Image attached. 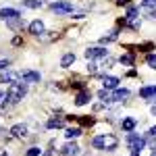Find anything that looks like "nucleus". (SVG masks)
I'll return each instance as SVG.
<instances>
[{
    "label": "nucleus",
    "mask_w": 156,
    "mask_h": 156,
    "mask_svg": "<svg viewBox=\"0 0 156 156\" xmlns=\"http://www.w3.org/2000/svg\"><path fill=\"white\" fill-rule=\"evenodd\" d=\"M121 62L127 65V67H131L133 65V54H123V56H121Z\"/></svg>",
    "instance_id": "nucleus-26"
},
{
    "label": "nucleus",
    "mask_w": 156,
    "mask_h": 156,
    "mask_svg": "<svg viewBox=\"0 0 156 156\" xmlns=\"http://www.w3.org/2000/svg\"><path fill=\"white\" fill-rule=\"evenodd\" d=\"M110 92H112V90H100V92H98V98H100L104 104H106V102H112V98H110Z\"/></svg>",
    "instance_id": "nucleus-22"
},
{
    "label": "nucleus",
    "mask_w": 156,
    "mask_h": 156,
    "mask_svg": "<svg viewBox=\"0 0 156 156\" xmlns=\"http://www.w3.org/2000/svg\"><path fill=\"white\" fill-rule=\"evenodd\" d=\"M25 94H27V83H23V81H15V83H11L9 90H6V96L11 98L12 104H17L19 100H23Z\"/></svg>",
    "instance_id": "nucleus-3"
},
{
    "label": "nucleus",
    "mask_w": 156,
    "mask_h": 156,
    "mask_svg": "<svg viewBox=\"0 0 156 156\" xmlns=\"http://www.w3.org/2000/svg\"><path fill=\"white\" fill-rule=\"evenodd\" d=\"M119 6H129V0H117Z\"/></svg>",
    "instance_id": "nucleus-31"
},
{
    "label": "nucleus",
    "mask_w": 156,
    "mask_h": 156,
    "mask_svg": "<svg viewBox=\"0 0 156 156\" xmlns=\"http://www.w3.org/2000/svg\"><path fill=\"white\" fill-rule=\"evenodd\" d=\"M50 9L56 15H69V12H73V2H69V0H56V2H52Z\"/></svg>",
    "instance_id": "nucleus-4"
},
{
    "label": "nucleus",
    "mask_w": 156,
    "mask_h": 156,
    "mask_svg": "<svg viewBox=\"0 0 156 156\" xmlns=\"http://www.w3.org/2000/svg\"><path fill=\"white\" fill-rule=\"evenodd\" d=\"M142 9H156V0H142Z\"/></svg>",
    "instance_id": "nucleus-28"
},
{
    "label": "nucleus",
    "mask_w": 156,
    "mask_h": 156,
    "mask_svg": "<svg viewBox=\"0 0 156 156\" xmlns=\"http://www.w3.org/2000/svg\"><path fill=\"white\" fill-rule=\"evenodd\" d=\"M2 133H6V131H4V129H0V135H2Z\"/></svg>",
    "instance_id": "nucleus-35"
},
{
    "label": "nucleus",
    "mask_w": 156,
    "mask_h": 156,
    "mask_svg": "<svg viewBox=\"0 0 156 156\" xmlns=\"http://www.w3.org/2000/svg\"><path fill=\"white\" fill-rule=\"evenodd\" d=\"M73 62H75V54H73V52H67V54L60 58V67H62V69H69Z\"/></svg>",
    "instance_id": "nucleus-20"
},
{
    "label": "nucleus",
    "mask_w": 156,
    "mask_h": 156,
    "mask_svg": "<svg viewBox=\"0 0 156 156\" xmlns=\"http://www.w3.org/2000/svg\"><path fill=\"white\" fill-rule=\"evenodd\" d=\"M137 15H140V9H137V6H129L125 19H127V21H135V19H137Z\"/></svg>",
    "instance_id": "nucleus-21"
},
{
    "label": "nucleus",
    "mask_w": 156,
    "mask_h": 156,
    "mask_svg": "<svg viewBox=\"0 0 156 156\" xmlns=\"http://www.w3.org/2000/svg\"><path fill=\"white\" fill-rule=\"evenodd\" d=\"M148 135H150V137H156V125L150 129V131H148Z\"/></svg>",
    "instance_id": "nucleus-32"
},
{
    "label": "nucleus",
    "mask_w": 156,
    "mask_h": 156,
    "mask_svg": "<svg viewBox=\"0 0 156 156\" xmlns=\"http://www.w3.org/2000/svg\"><path fill=\"white\" fill-rule=\"evenodd\" d=\"M135 125H137V119H133V117H125V119L121 121V127H123V131H133L135 129Z\"/></svg>",
    "instance_id": "nucleus-14"
},
{
    "label": "nucleus",
    "mask_w": 156,
    "mask_h": 156,
    "mask_svg": "<svg viewBox=\"0 0 156 156\" xmlns=\"http://www.w3.org/2000/svg\"><path fill=\"white\" fill-rule=\"evenodd\" d=\"M110 98H112V102H125L127 98H129V90L127 87H117V90H112L110 92Z\"/></svg>",
    "instance_id": "nucleus-9"
},
{
    "label": "nucleus",
    "mask_w": 156,
    "mask_h": 156,
    "mask_svg": "<svg viewBox=\"0 0 156 156\" xmlns=\"http://www.w3.org/2000/svg\"><path fill=\"white\" fill-rule=\"evenodd\" d=\"M92 100V94H90V90H81L77 96H75V104L77 106H83V104H87Z\"/></svg>",
    "instance_id": "nucleus-13"
},
{
    "label": "nucleus",
    "mask_w": 156,
    "mask_h": 156,
    "mask_svg": "<svg viewBox=\"0 0 156 156\" xmlns=\"http://www.w3.org/2000/svg\"><path fill=\"white\" fill-rule=\"evenodd\" d=\"M81 135V127H67L65 129V137L67 140H77Z\"/></svg>",
    "instance_id": "nucleus-19"
},
{
    "label": "nucleus",
    "mask_w": 156,
    "mask_h": 156,
    "mask_svg": "<svg viewBox=\"0 0 156 156\" xmlns=\"http://www.w3.org/2000/svg\"><path fill=\"white\" fill-rule=\"evenodd\" d=\"M2 96H4V94H2V92H0V100H2Z\"/></svg>",
    "instance_id": "nucleus-36"
},
{
    "label": "nucleus",
    "mask_w": 156,
    "mask_h": 156,
    "mask_svg": "<svg viewBox=\"0 0 156 156\" xmlns=\"http://www.w3.org/2000/svg\"><path fill=\"white\" fill-rule=\"evenodd\" d=\"M152 115H154V117H156V106H152Z\"/></svg>",
    "instance_id": "nucleus-34"
},
{
    "label": "nucleus",
    "mask_w": 156,
    "mask_h": 156,
    "mask_svg": "<svg viewBox=\"0 0 156 156\" xmlns=\"http://www.w3.org/2000/svg\"><path fill=\"white\" fill-rule=\"evenodd\" d=\"M46 127L48 129H60V127H65V117H52V119H48Z\"/></svg>",
    "instance_id": "nucleus-16"
},
{
    "label": "nucleus",
    "mask_w": 156,
    "mask_h": 156,
    "mask_svg": "<svg viewBox=\"0 0 156 156\" xmlns=\"http://www.w3.org/2000/svg\"><path fill=\"white\" fill-rule=\"evenodd\" d=\"M21 4L27 9H40L42 6V0H21Z\"/></svg>",
    "instance_id": "nucleus-23"
},
{
    "label": "nucleus",
    "mask_w": 156,
    "mask_h": 156,
    "mask_svg": "<svg viewBox=\"0 0 156 156\" xmlns=\"http://www.w3.org/2000/svg\"><path fill=\"white\" fill-rule=\"evenodd\" d=\"M121 83L119 77H115V75H104L102 77V85H104V90H117Z\"/></svg>",
    "instance_id": "nucleus-10"
},
{
    "label": "nucleus",
    "mask_w": 156,
    "mask_h": 156,
    "mask_svg": "<svg viewBox=\"0 0 156 156\" xmlns=\"http://www.w3.org/2000/svg\"><path fill=\"white\" fill-rule=\"evenodd\" d=\"M150 148H152V154L156 156V140H154V142H152V144H150Z\"/></svg>",
    "instance_id": "nucleus-33"
},
{
    "label": "nucleus",
    "mask_w": 156,
    "mask_h": 156,
    "mask_svg": "<svg viewBox=\"0 0 156 156\" xmlns=\"http://www.w3.org/2000/svg\"><path fill=\"white\" fill-rule=\"evenodd\" d=\"M125 142H127L129 150H131V156H140V154H142V150L146 148V137H142L140 133L129 131V135H127Z\"/></svg>",
    "instance_id": "nucleus-2"
},
{
    "label": "nucleus",
    "mask_w": 156,
    "mask_h": 156,
    "mask_svg": "<svg viewBox=\"0 0 156 156\" xmlns=\"http://www.w3.org/2000/svg\"><path fill=\"white\" fill-rule=\"evenodd\" d=\"M92 146H94L96 150L112 152V150H117V146H119V140H117L112 133H102V135H96V137L92 140Z\"/></svg>",
    "instance_id": "nucleus-1"
},
{
    "label": "nucleus",
    "mask_w": 156,
    "mask_h": 156,
    "mask_svg": "<svg viewBox=\"0 0 156 156\" xmlns=\"http://www.w3.org/2000/svg\"><path fill=\"white\" fill-rule=\"evenodd\" d=\"M19 75H21V81H23V83H40V81H42V75L37 71H29V69H27V71H21Z\"/></svg>",
    "instance_id": "nucleus-5"
},
{
    "label": "nucleus",
    "mask_w": 156,
    "mask_h": 156,
    "mask_svg": "<svg viewBox=\"0 0 156 156\" xmlns=\"http://www.w3.org/2000/svg\"><path fill=\"white\" fill-rule=\"evenodd\" d=\"M140 96L144 98L146 102H150V104H154L156 102V85H146L140 90Z\"/></svg>",
    "instance_id": "nucleus-8"
},
{
    "label": "nucleus",
    "mask_w": 156,
    "mask_h": 156,
    "mask_svg": "<svg viewBox=\"0 0 156 156\" xmlns=\"http://www.w3.org/2000/svg\"><path fill=\"white\" fill-rule=\"evenodd\" d=\"M6 25L11 27L12 31H17V29H21V27L25 25V21H23V15H21V17H15V19H9V21H6Z\"/></svg>",
    "instance_id": "nucleus-18"
},
{
    "label": "nucleus",
    "mask_w": 156,
    "mask_h": 156,
    "mask_svg": "<svg viewBox=\"0 0 156 156\" xmlns=\"http://www.w3.org/2000/svg\"><path fill=\"white\" fill-rule=\"evenodd\" d=\"M87 71H90V73H96V65H94V62H90V65H87Z\"/></svg>",
    "instance_id": "nucleus-30"
},
{
    "label": "nucleus",
    "mask_w": 156,
    "mask_h": 156,
    "mask_svg": "<svg viewBox=\"0 0 156 156\" xmlns=\"http://www.w3.org/2000/svg\"><path fill=\"white\" fill-rule=\"evenodd\" d=\"M108 56V50L102 48V46H94V48H87L85 50V58L92 60V58H104Z\"/></svg>",
    "instance_id": "nucleus-6"
},
{
    "label": "nucleus",
    "mask_w": 156,
    "mask_h": 156,
    "mask_svg": "<svg viewBox=\"0 0 156 156\" xmlns=\"http://www.w3.org/2000/svg\"><path fill=\"white\" fill-rule=\"evenodd\" d=\"M21 79V75L15 71H2V75H0V83H15V81H19Z\"/></svg>",
    "instance_id": "nucleus-11"
},
{
    "label": "nucleus",
    "mask_w": 156,
    "mask_h": 156,
    "mask_svg": "<svg viewBox=\"0 0 156 156\" xmlns=\"http://www.w3.org/2000/svg\"><path fill=\"white\" fill-rule=\"evenodd\" d=\"M117 37H119V31L115 29V31H110L108 36H104V37H102V40H100V42H102V44H108V42H115Z\"/></svg>",
    "instance_id": "nucleus-24"
},
{
    "label": "nucleus",
    "mask_w": 156,
    "mask_h": 156,
    "mask_svg": "<svg viewBox=\"0 0 156 156\" xmlns=\"http://www.w3.org/2000/svg\"><path fill=\"white\" fill-rule=\"evenodd\" d=\"M27 156H42V150H40L37 146H31V148L27 150Z\"/></svg>",
    "instance_id": "nucleus-27"
},
{
    "label": "nucleus",
    "mask_w": 156,
    "mask_h": 156,
    "mask_svg": "<svg viewBox=\"0 0 156 156\" xmlns=\"http://www.w3.org/2000/svg\"><path fill=\"white\" fill-rule=\"evenodd\" d=\"M60 154H62V156H79V154H81V148H79V146L75 144L73 140H69L67 144L62 146V150H60Z\"/></svg>",
    "instance_id": "nucleus-7"
},
{
    "label": "nucleus",
    "mask_w": 156,
    "mask_h": 156,
    "mask_svg": "<svg viewBox=\"0 0 156 156\" xmlns=\"http://www.w3.org/2000/svg\"><path fill=\"white\" fill-rule=\"evenodd\" d=\"M0 17L4 21H9V19H15V17H21V12L17 9H0Z\"/></svg>",
    "instance_id": "nucleus-17"
},
{
    "label": "nucleus",
    "mask_w": 156,
    "mask_h": 156,
    "mask_svg": "<svg viewBox=\"0 0 156 156\" xmlns=\"http://www.w3.org/2000/svg\"><path fill=\"white\" fill-rule=\"evenodd\" d=\"M146 65H148L150 69H156V54H148V56H146Z\"/></svg>",
    "instance_id": "nucleus-25"
},
{
    "label": "nucleus",
    "mask_w": 156,
    "mask_h": 156,
    "mask_svg": "<svg viewBox=\"0 0 156 156\" xmlns=\"http://www.w3.org/2000/svg\"><path fill=\"white\" fill-rule=\"evenodd\" d=\"M11 135L12 137H27V125H12Z\"/></svg>",
    "instance_id": "nucleus-15"
},
{
    "label": "nucleus",
    "mask_w": 156,
    "mask_h": 156,
    "mask_svg": "<svg viewBox=\"0 0 156 156\" xmlns=\"http://www.w3.org/2000/svg\"><path fill=\"white\" fill-rule=\"evenodd\" d=\"M9 67H11V60H9V58H2V60H0V71H6Z\"/></svg>",
    "instance_id": "nucleus-29"
},
{
    "label": "nucleus",
    "mask_w": 156,
    "mask_h": 156,
    "mask_svg": "<svg viewBox=\"0 0 156 156\" xmlns=\"http://www.w3.org/2000/svg\"><path fill=\"white\" fill-rule=\"evenodd\" d=\"M29 34H34V36H42V34H46V25L42 23L40 19L31 21V23H29Z\"/></svg>",
    "instance_id": "nucleus-12"
}]
</instances>
